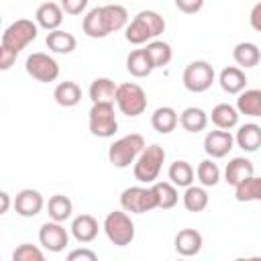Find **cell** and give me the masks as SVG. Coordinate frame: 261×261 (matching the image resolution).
I'll use <instances>...</instances> for the list:
<instances>
[{
	"label": "cell",
	"instance_id": "cell-35",
	"mask_svg": "<svg viewBox=\"0 0 261 261\" xmlns=\"http://www.w3.org/2000/svg\"><path fill=\"white\" fill-rule=\"evenodd\" d=\"M145 51H147V55L151 57L153 67H163V65H167V63L171 61V47H169L167 43H163V41H153V43H149Z\"/></svg>",
	"mask_w": 261,
	"mask_h": 261
},
{
	"label": "cell",
	"instance_id": "cell-27",
	"mask_svg": "<svg viewBox=\"0 0 261 261\" xmlns=\"http://www.w3.org/2000/svg\"><path fill=\"white\" fill-rule=\"evenodd\" d=\"M84 33L92 39H102L106 37V29H104V22H102V6H96L92 8L86 18H84Z\"/></svg>",
	"mask_w": 261,
	"mask_h": 261
},
{
	"label": "cell",
	"instance_id": "cell-37",
	"mask_svg": "<svg viewBox=\"0 0 261 261\" xmlns=\"http://www.w3.org/2000/svg\"><path fill=\"white\" fill-rule=\"evenodd\" d=\"M198 179H200L204 186H216L218 179H220V169H218V165L212 163L210 159L200 161V165H198Z\"/></svg>",
	"mask_w": 261,
	"mask_h": 261
},
{
	"label": "cell",
	"instance_id": "cell-21",
	"mask_svg": "<svg viewBox=\"0 0 261 261\" xmlns=\"http://www.w3.org/2000/svg\"><path fill=\"white\" fill-rule=\"evenodd\" d=\"M151 124H153V128H155L157 133L167 135V133H171V130L175 128V124H177V114H175V110L169 108V106L157 108V110L153 112V116H151Z\"/></svg>",
	"mask_w": 261,
	"mask_h": 261
},
{
	"label": "cell",
	"instance_id": "cell-10",
	"mask_svg": "<svg viewBox=\"0 0 261 261\" xmlns=\"http://www.w3.org/2000/svg\"><path fill=\"white\" fill-rule=\"evenodd\" d=\"M39 241L45 249H49L53 253H59L67 245V232L59 222H45L39 230Z\"/></svg>",
	"mask_w": 261,
	"mask_h": 261
},
{
	"label": "cell",
	"instance_id": "cell-41",
	"mask_svg": "<svg viewBox=\"0 0 261 261\" xmlns=\"http://www.w3.org/2000/svg\"><path fill=\"white\" fill-rule=\"evenodd\" d=\"M86 0H63V4H61V8L65 10V12H69V14H80L84 8H86Z\"/></svg>",
	"mask_w": 261,
	"mask_h": 261
},
{
	"label": "cell",
	"instance_id": "cell-15",
	"mask_svg": "<svg viewBox=\"0 0 261 261\" xmlns=\"http://www.w3.org/2000/svg\"><path fill=\"white\" fill-rule=\"evenodd\" d=\"M37 22L47 29V31H57V27L61 24L63 20V12H61V6L55 4V2H43L39 8H37Z\"/></svg>",
	"mask_w": 261,
	"mask_h": 261
},
{
	"label": "cell",
	"instance_id": "cell-8",
	"mask_svg": "<svg viewBox=\"0 0 261 261\" xmlns=\"http://www.w3.org/2000/svg\"><path fill=\"white\" fill-rule=\"evenodd\" d=\"M214 82V69L206 61H192L184 69V86L190 92H204Z\"/></svg>",
	"mask_w": 261,
	"mask_h": 261
},
{
	"label": "cell",
	"instance_id": "cell-6",
	"mask_svg": "<svg viewBox=\"0 0 261 261\" xmlns=\"http://www.w3.org/2000/svg\"><path fill=\"white\" fill-rule=\"evenodd\" d=\"M120 204L126 212H135V214H143L153 208H159L153 188H126L120 196Z\"/></svg>",
	"mask_w": 261,
	"mask_h": 261
},
{
	"label": "cell",
	"instance_id": "cell-30",
	"mask_svg": "<svg viewBox=\"0 0 261 261\" xmlns=\"http://www.w3.org/2000/svg\"><path fill=\"white\" fill-rule=\"evenodd\" d=\"M169 179L173 181V186L179 188H190L192 179H194V169L188 161H173L169 167Z\"/></svg>",
	"mask_w": 261,
	"mask_h": 261
},
{
	"label": "cell",
	"instance_id": "cell-25",
	"mask_svg": "<svg viewBox=\"0 0 261 261\" xmlns=\"http://www.w3.org/2000/svg\"><path fill=\"white\" fill-rule=\"evenodd\" d=\"M47 47L55 53H71L75 49V37L65 31H53L47 35Z\"/></svg>",
	"mask_w": 261,
	"mask_h": 261
},
{
	"label": "cell",
	"instance_id": "cell-40",
	"mask_svg": "<svg viewBox=\"0 0 261 261\" xmlns=\"http://www.w3.org/2000/svg\"><path fill=\"white\" fill-rule=\"evenodd\" d=\"M175 6H177L181 12L192 14V12H198V10L202 8V0H177Z\"/></svg>",
	"mask_w": 261,
	"mask_h": 261
},
{
	"label": "cell",
	"instance_id": "cell-39",
	"mask_svg": "<svg viewBox=\"0 0 261 261\" xmlns=\"http://www.w3.org/2000/svg\"><path fill=\"white\" fill-rule=\"evenodd\" d=\"M65 261H98V257H96L94 251L82 247V249H73V251L67 255Z\"/></svg>",
	"mask_w": 261,
	"mask_h": 261
},
{
	"label": "cell",
	"instance_id": "cell-33",
	"mask_svg": "<svg viewBox=\"0 0 261 261\" xmlns=\"http://www.w3.org/2000/svg\"><path fill=\"white\" fill-rule=\"evenodd\" d=\"M234 198L239 202H251L261 200V177H249L234 190Z\"/></svg>",
	"mask_w": 261,
	"mask_h": 261
},
{
	"label": "cell",
	"instance_id": "cell-23",
	"mask_svg": "<svg viewBox=\"0 0 261 261\" xmlns=\"http://www.w3.org/2000/svg\"><path fill=\"white\" fill-rule=\"evenodd\" d=\"M245 84H247V77L239 67H224L220 71V86L224 92L239 94L245 88Z\"/></svg>",
	"mask_w": 261,
	"mask_h": 261
},
{
	"label": "cell",
	"instance_id": "cell-1",
	"mask_svg": "<svg viewBox=\"0 0 261 261\" xmlns=\"http://www.w3.org/2000/svg\"><path fill=\"white\" fill-rule=\"evenodd\" d=\"M37 39V24L29 18H20L16 22H12L4 35H2V45H0V53H8L12 57H16L31 41Z\"/></svg>",
	"mask_w": 261,
	"mask_h": 261
},
{
	"label": "cell",
	"instance_id": "cell-9",
	"mask_svg": "<svg viewBox=\"0 0 261 261\" xmlns=\"http://www.w3.org/2000/svg\"><path fill=\"white\" fill-rule=\"evenodd\" d=\"M27 73L37 82H53L59 75V65L47 53H33L27 57Z\"/></svg>",
	"mask_w": 261,
	"mask_h": 261
},
{
	"label": "cell",
	"instance_id": "cell-26",
	"mask_svg": "<svg viewBox=\"0 0 261 261\" xmlns=\"http://www.w3.org/2000/svg\"><path fill=\"white\" fill-rule=\"evenodd\" d=\"M232 55H234V61L239 65H243V67H253L261 59V51H259V47L255 43H239L234 47Z\"/></svg>",
	"mask_w": 261,
	"mask_h": 261
},
{
	"label": "cell",
	"instance_id": "cell-12",
	"mask_svg": "<svg viewBox=\"0 0 261 261\" xmlns=\"http://www.w3.org/2000/svg\"><path fill=\"white\" fill-rule=\"evenodd\" d=\"M14 208L20 216H35L41 212L43 208V196L37 192V190H22L16 194V200H14Z\"/></svg>",
	"mask_w": 261,
	"mask_h": 261
},
{
	"label": "cell",
	"instance_id": "cell-18",
	"mask_svg": "<svg viewBox=\"0 0 261 261\" xmlns=\"http://www.w3.org/2000/svg\"><path fill=\"white\" fill-rule=\"evenodd\" d=\"M71 232L80 243H90L96 239L98 234V222L94 216L90 214H80L73 222H71Z\"/></svg>",
	"mask_w": 261,
	"mask_h": 261
},
{
	"label": "cell",
	"instance_id": "cell-2",
	"mask_svg": "<svg viewBox=\"0 0 261 261\" xmlns=\"http://www.w3.org/2000/svg\"><path fill=\"white\" fill-rule=\"evenodd\" d=\"M143 149H145V139L141 135L133 133V135H126V137H122L110 145L108 159L114 167H126L135 161L137 155L143 153Z\"/></svg>",
	"mask_w": 261,
	"mask_h": 261
},
{
	"label": "cell",
	"instance_id": "cell-14",
	"mask_svg": "<svg viewBox=\"0 0 261 261\" xmlns=\"http://www.w3.org/2000/svg\"><path fill=\"white\" fill-rule=\"evenodd\" d=\"M116 90H118V86H114L112 80L96 77L90 86V98L94 104H112L116 100Z\"/></svg>",
	"mask_w": 261,
	"mask_h": 261
},
{
	"label": "cell",
	"instance_id": "cell-22",
	"mask_svg": "<svg viewBox=\"0 0 261 261\" xmlns=\"http://www.w3.org/2000/svg\"><path fill=\"white\" fill-rule=\"evenodd\" d=\"M237 143L245 151H257L261 147V126H257V124H243L237 130Z\"/></svg>",
	"mask_w": 261,
	"mask_h": 261
},
{
	"label": "cell",
	"instance_id": "cell-34",
	"mask_svg": "<svg viewBox=\"0 0 261 261\" xmlns=\"http://www.w3.org/2000/svg\"><path fill=\"white\" fill-rule=\"evenodd\" d=\"M153 192H155V196H157V206H159V208L169 210V208H173V206L177 204V190H175L171 184L159 181V184L153 186Z\"/></svg>",
	"mask_w": 261,
	"mask_h": 261
},
{
	"label": "cell",
	"instance_id": "cell-16",
	"mask_svg": "<svg viewBox=\"0 0 261 261\" xmlns=\"http://www.w3.org/2000/svg\"><path fill=\"white\" fill-rule=\"evenodd\" d=\"M224 175H226V181L237 188V186H241L245 179L253 177V163H251L249 159H245V157H234V159L226 165Z\"/></svg>",
	"mask_w": 261,
	"mask_h": 261
},
{
	"label": "cell",
	"instance_id": "cell-43",
	"mask_svg": "<svg viewBox=\"0 0 261 261\" xmlns=\"http://www.w3.org/2000/svg\"><path fill=\"white\" fill-rule=\"evenodd\" d=\"M0 200H2V206H0V214H4L6 210H8V194L6 192H0Z\"/></svg>",
	"mask_w": 261,
	"mask_h": 261
},
{
	"label": "cell",
	"instance_id": "cell-44",
	"mask_svg": "<svg viewBox=\"0 0 261 261\" xmlns=\"http://www.w3.org/2000/svg\"><path fill=\"white\" fill-rule=\"evenodd\" d=\"M237 261H261V257H251V259H237Z\"/></svg>",
	"mask_w": 261,
	"mask_h": 261
},
{
	"label": "cell",
	"instance_id": "cell-4",
	"mask_svg": "<svg viewBox=\"0 0 261 261\" xmlns=\"http://www.w3.org/2000/svg\"><path fill=\"white\" fill-rule=\"evenodd\" d=\"M104 230L108 234V239L116 245V247H124L135 239V224L128 218L126 212L114 210L106 216L104 220Z\"/></svg>",
	"mask_w": 261,
	"mask_h": 261
},
{
	"label": "cell",
	"instance_id": "cell-20",
	"mask_svg": "<svg viewBox=\"0 0 261 261\" xmlns=\"http://www.w3.org/2000/svg\"><path fill=\"white\" fill-rule=\"evenodd\" d=\"M53 98H55V102H57L59 106L69 108V106H75V104L82 100V90H80V86H77L75 82H61V84L55 88Z\"/></svg>",
	"mask_w": 261,
	"mask_h": 261
},
{
	"label": "cell",
	"instance_id": "cell-31",
	"mask_svg": "<svg viewBox=\"0 0 261 261\" xmlns=\"http://www.w3.org/2000/svg\"><path fill=\"white\" fill-rule=\"evenodd\" d=\"M124 37H126V41H128V43H133V45H141V43H145L147 39H151V37H153V33H151V29L147 27V22L137 14V16H135V20L126 27Z\"/></svg>",
	"mask_w": 261,
	"mask_h": 261
},
{
	"label": "cell",
	"instance_id": "cell-32",
	"mask_svg": "<svg viewBox=\"0 0 261 261\" xmlns=\"http://www.w3.org/2000/svg\"><path fill=\"white\" fill-rule=\"evenodd\" d=\"M47 210H49V216L55 220V222H61V220H67L71 216V200L67 196H53L47 204Z\"/></svg>",
	"mask_w": 261,
	"mask_h": 261
},
{
	"label": "cell",
	"instance_id": "cell-38",
	"mask_svg": "<svg viewBox=\"0 0 261 261\" xmlns=\"http://www.w3.org/2000/svg\"><path fill=\"white\" fill-rule=\"evenodd\" d=\"M12 261H45V257H43V253L39 251V247L24 243V245H18V247L14 249Z\"/></svg>",
	"mask_w": 261,
	"mask_h": 261
},
{
	"label": "cell",
	"instance_id": "cell-24",
	"mask_svg": "<svg viewBox=\"0 0 261 261\" xmlns=\"http://www.w3.org/2000/svg\"><path fill=\"white\" fill-rule=\"evenodd\" d=\"M179 122H181V126H184L188 133H200V130H204V126H206V122H208V116H206V112H204L202 108L190 106V108H186V110L181 112Z\"/></svg>",
	"mask_w": 261,
	"mask_h": 261
},
{
	"label": "cell",
	"instance_id": "cell-7",
	"mask_svg": "<svg viewBox=\"0 0 261 261\" xmlns=\"http://www.w3.org/2000/svg\"><path fill=\"white\" fill-rule=\"evenodd\" d=\"M116 128L112 104H94L90 110V133L96 137H112Z\"/></svg>",
	"mask_w": 261,
	"mask_h": 261
},
{
	"label": "cell",
	"instance_id": "cell-42",
	"mask_svg": "<svg viewBox=\"0 0 261 261\" xmlns=\"http://www.w3.org/2000/svg\"><path fill=\"white\" fill-rule=\"evenodd\" d=\"M249 18H251V27H253L255 31H261V2H257V4L253 6Z\"/></svg>",
	"mask_w": 261,
	"mask_h": 261
},
{
	"label": "cell",
	"instance_id": "cell-28",
	"mask_svg": "<svg viewBox=\"0 0 261 261\" xmlns=\"http://www.w3.org/2000/svg\"><path fill=\"white\" fill-rule=\"evenodd\" d=\"M212 122L218 128L226 130V128H232L239 122V114L230 104H218V106L212 108Z\"/></svg>",
	"mask_w": 261,
	"mask_h": 261
},
{
	"label": "cell",
	"instance_id": "cell-36",
	"mask_svg": "<svg viewBox=\"0 0 261 261\" xmlns=\"http://www.w3.org/2000/svg\"><path fill=\"white\" fill-rule=\"evenodd\" d=\"M184 206L190 212H202L208 206V194L202 188H194L190 186L184 194Z\"/></svg>",
	"mask_w": 261,
	"mask_h": 261
},
{
	"label": "cell",
	"instance_id": "cell-29",
	"mask_svg": "<svg viewBox=\"0 0 261 261\" xmlns=\"http://www.w3.org/2000/svg\"><path fill=\"white\" fill-rule=\"evenodd\" d=\"M237 106L243 114L261 116V90H247L239 96Z\"/></svg>",
	"mask_w": 261,
	"mask_h": 261
},
{
	"label": "cell",
	"instance_id": "cell-11",
	"mask_svg": "<svg viewBox=\"0 0 261 261\" xmlns=\"http://www.w3.org/2000/svg\"><path fill=\"white\" fill-rule=\"evenodd\" d=\"M232 143H234V139H232L230 133H226V130H212L204 139V149H206V153L210 157L218 159V157H224L232 149Z\"/></svg>",
	"mask_w": 261,
	"mask_h": 261
},
{
	"label": "cell",
	"instance_id": "cell-17",
	"mask_svg": "<svg viewBox=\"0 0 261 261\" xmlns=\"http://www.w3.org/2000/svg\"><path fill=\"white\" fill-rule=\"evenodd\" d=\"M126 69L135 77H145L153 71V61H151V57L147 55L145 49H135L126 57Z\"/></svg>",
	"mask_w": 261,
	"mask_h": 261
},
{
	"label": "cell",
	"instance_id": "cell-5",
	"mask_svg": "<svg viewBox=\"0 0 261 261\" xmlns=\"http://www.w3.org/2000/svg\"><path fill=\"white\" fill-rule=\"evenodd\" d=\"M116 104L122 114L139 116L147 108V96L139 84H122L116 90Z\"/></svg>",
	"mask_w": 261,
	"mask_h": 261
},
{
	"label": "cell",
	"instance_id": "cell-19",
	"mask_svg": "<svg viewBox=\"0 0 261 261\" xmlns=\"http://www.w3.org/2000/svg\"><path fill=\"white\" fill-rule=\"evenodd\" d=\"M126 8L120 6V4H106L102 6V22H104V29L106 33H112V31H118L126 24Z\"/></svg>",
	"mask_w": 261,
	"mask_h": 261
},
{
	"label": "cell",
	"instance_id": "cell-13",
	"mask_svg": "<svg viewBox=\"0 0 261 261\" xmlns=\"http://www.w3.org/2000/svg\"><path fill=\"white\" fill-rule=\"evenodd\" d=\"M202 249V234L194 228H184L175 234V251L184 257H192Z\"/></svg>",
	"mask_w": 261,
	"mask_h": 261
},
{
	"label": "cell",
	"instance_id": "cell-3",
	"mask_svg": "<svg viewBox=\"0 0 261 261\" xmlns=\"http://www.w3.org/2000/svg\"><path fill=\"white\" fill-rule=\"evenodd\" d=\"M163 159H165L163 147H159V145H149V147H145L143 153L139 155L137 163H135V177H137L139 181H145V184L157 179V175H159V171H161Z\"/></svg>",
	"mask_w": 261,
	"mask_h": 261
}]
</instances>
